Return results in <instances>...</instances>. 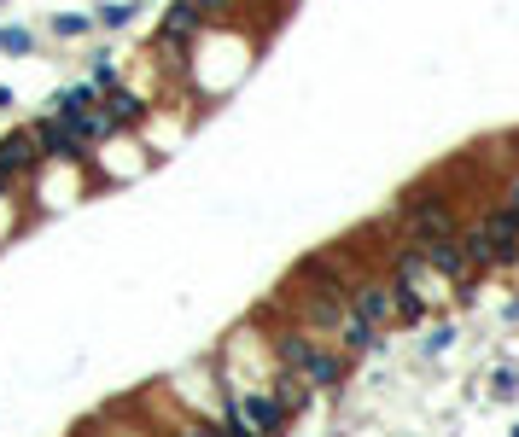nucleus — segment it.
Returning <instances> with one entry per match:
<instances>
[{
    "mask_svg": "<svg viewBox=\"0 0 519 437\" xmlns=\"http://www.w3.org/2000/svg\"><path fill=\"white\" fill-rule=\"evenodd\" d=\"M280 403L269 397V391H240L234 397V408H228V426H240V432H280Z\"/></svg>",
    "mask_w": 519,
    "mask_h": 437,
    "instance_id": "f257e3e1",
    "label": "nucleus"
},
{
    "mask_svg": "<svg viewBox=\"0 0 519 437\" xmlns=\"http://www.w3.org/2000/svg\"><path fill=\"white\" fill-rule=\"evenodd\" d=\"M409 234H415V245H426V239H450L455 234V216L444 199H415L409 204Z\"/></svg>",
    "mask_w": 519,
    "mask_h": 437,
    "instance_id": "f03ea898",
    "label": "nucleus"
},
{
    "mask_svg": "<svg viewBox=\"0 0 519 437\" xmlns=\"http://www.w3.org/2000/svg\"><path fill=\"white\" fill-rule=\"evenodd\" d=\"M368 327H397V298H391V286L374 280V286H356V303H350Z\"/></svg>",
    "mask_w": 519,
    "mask_h": 437,
    "instance_id": "7ed1b4c3",
    "label": "nucleus"
},
{
    "mask_svg": "<svg viewBox=\"0 0 519 437\" xmlns=\"http://www.w3.org/2000/svg\"><path fill=\"white\" fill-rule=\"evenodd\" d=\"M333 338H339V350H345V356H368V350L380 344V327H368V321H362V315L345 303V309H339V321H333Z\"/></svg>",
    "mask_w": 519,
    "mask_h": 437,
    "instance_id": "20e7f679",
    "label": "nucleus"
},
{
    "mask_svg": "<svg viewBox=\"0 0 519 437\" xmlns=\"http://www.w3.org/2000/svg\"><path fill=\"white\" fill-rule=\"evenodd\" d=\"M420 251H426V263H432V274H438V280H467V269H473L455 234L450 239H426Z\"/></svg>",
    "mask_w": 519,
    "mask_h": 437,
    "instance_id": "39448f33",
    "label": "nucleus"
},
{
    "mask_svg": "<svg viewBox=\"0 0 519 437\" xmlns=\"http://www.w3.org/2000/svg\"><path fill=\"white\" fill-rule=\"evenodd\" d=\"M304 379H310V391H339V379H345V356L339 350H315L310 344V356H304Z\"/></svg>",
    "mask_w": 519,
    "mask_h": 437,
    "instance_id": "423d86ee",
    "label": "nucleus"
},
{
    "mask_svg": "<svg viewBox=\"0 0 519 437\" xmlns=\"http://www.w3.org/2000/svg\"><path fill=\"white\" fill-rule=\"evenodd\" d=\"M41 158H47V152L35 146V135H6L0 140V169H6V175H24V169H35Z\"/></svg>",
    "mask_w": 519,
    "mask_h": 437,
    "instance_id": "0eeeda50",
    "label": "nucleus"
},
{
    "mask_svg": "<svg viewBox=\"0 0 519 437\" xmlns=\"http://www.w3.org/2000/svg\"><path fill=\"white\" fill-rule=\"evenodd\" d=\"M269 397L280 403V414H298V408L310 403V379L286 368V373H275V379H269Z\"/></svg>",
    "mask_w": 519,
    "mask_h": 437,
    "instance_id": "6e6552de",
    "label": "nucleus"
},
{
    "mask_svg": "<svg viewBox=\"0 0 519 437\" xmlns=\"http://www.w3.org/2000/svg\"><path fill=\"white\" fill-rule=\"evenodd\" d=\"M140 111H146V105H140L129 88H117V82H111V100H105V123H111V129H123V123H140Z\"/></svg>",
    "mask_w": 519,
    "mask_h": 437,
    "instance_id": "1a4fd4ad",
    "label": "nucleus"
},
{
    "mask_svg": "<svg viewBox=\"0 0 519 437\" xmlns=\"http://www.w3.org/2000/svg\"><path fill=\"white\" fill-rule=\"evenodd\" d=\"M391 298H397V327H415L420 315H426V298H420L415 286H403V280H391Z\"/></svg>",
    "mask_w": 519,
    "mask_h": 437,
    "instance_id": "9d476101",
    "label": "nucleus"
},
{
    "mask_svg": "<svg viewBox=\"0 0 519 437\" xmlns=\"http://www.w3.org/2000/svg\"><path fill=\"white\" fill-rule=\"evenodd\" d=\"M88 105H94V94H88V88H65V94L53 100V111H59V117H82Z\"/></svg>",
    "mask_w": 519,
    "mask_h": 437,
    "instance_id": "9b49d317",
    "label": "nucleus"
},
{
    "mask_svg": "<svg viewBox=\"0 0 519 437\" xmlns=\"http://www.w3.org/2000/svg\"><path fill=\"white\" fill-rule=\"evenodd\" d=\"M187 6H193V12H199V18H222V12H228V6H234V0H187Z\"/></svg>",
    "mask_w": 519,
    "mask_h": 437,
    "instance_id": "f8f14e48",
    "label": "nucleus"
},
{
    "mask_svg": "<svg viewBox=\"0 0 519 437\" xmlns=\"http://www.w3.org/2000/svg\"><path fill=\"white\" fill-rule=\"evenodd\" d=\"M450 338H455V327H438V333L426 338V344H420V350H426V356H432V350H438V356H444V350H450Z\"/></svg>",
    "mask_w": 519,
    "mask_h": 437,
    "instance_id": "ddd939ff",
    "label": "nucleus"
},
{
    "mask_svg": "<svg viewBox=\"0 0 519 437\" xmlns=\"http://www.w3.org/2000/svg\"><path fill=\"white\" fill-rule=\"evenodd\" d=\"M53 30L59 35H88V18H53Z\"/></svg>",
    "mask_w": 519,
    "mask_h": 437,
    "instance_id": "4468645a",
    "label": "nucleus"
},
{
    "mask_svg": "<svg viewBox=\"0 0 519 437\" xmlns=\"http://www.w3.org/2000/svg\"><path fill=\"white\" fill-rule=\"evenodd\" d=\"M111 82H117V65H105L100 59V65H94V88H111Z\"/></svg>",
    "mask_w": 519,
    "mask_h": 437,
    "instance_id": "2eb2a0df",
    "label": "nucleus"
}]
</instances>
